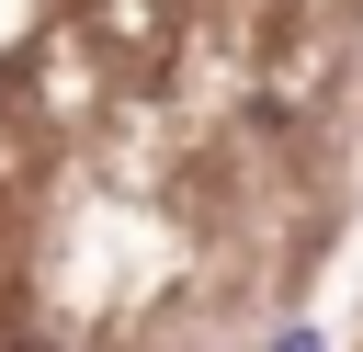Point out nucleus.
<instances>
[{"label":"nucleus","instance_id":"obj_1","mask_svg":"<svg viewBox=\"0 0 363 352\" xmlns=\"http://www.w3.org/2000/svg\"><path fill=\"white\" fill-rule=\"evenodd\" d=\"M272 352H329V341H318V329H284V341H272Z\"/></svg>","mask_w":363,"mask_h":352}]
</instances>
